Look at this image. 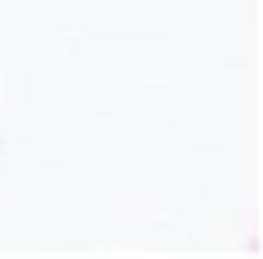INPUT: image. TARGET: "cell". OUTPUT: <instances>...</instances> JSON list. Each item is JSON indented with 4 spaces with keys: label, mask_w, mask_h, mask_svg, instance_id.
<instances>
[]
</instances>
